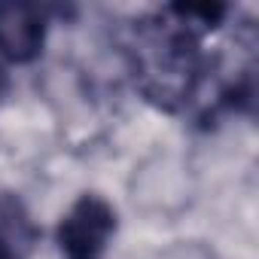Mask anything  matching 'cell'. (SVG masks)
Instances as JSON below:
<instances>
[{
    "mask_svg": "<svg viewBox=\"0 0 259 259\" xmlns=\"http://www.w3.org/2000/svg\"><path fill=\"white\" fill-rule=\"evenodd\" d=\"M229 16L226 4H171L138 19L128 40L135 85L162 110H180L198 98L213 70L201 31H213Z\"/></svg>",
    "mask_w": 259,
    "mask_h": 259,
    "instance_id": "1",
    "label": "cell"
},
{
    "mask_svg": "<svg viewBox=\"0 0 259 259\" xmlns=\"http://www.w3.org/2000/svg\"><path fill=\"white\" fill-rule=\"evenodd\" d=\"M116 235V210L107 198L85 192L58 223V250L64 259H104Z\"/></svg>",
    "mask_w": 259,
    "mask_h": 259,
    "instance_id": "2",
    "label": "cell"
},
{
    "mask_svg": "<svg viewBox=\"0 0 259 259\" xmlns=\"http://www.w3.org/2000/svg\"><path fill=\"white\" fill-rule=\"evenodd\" d=\"M46 10L34 4H0V55L13 64H31L46 43Z\"/></svg>",
    "mask_w": 259,
    "mask_h": 259,
    "instance_id": "3",
    "label": "cell"
},
{
    "mask_svg": "<svg viewBox=\"0 0 259 259\" xmlns=\"http://www.w3.org/2000/svg\"><path fill=\"white\" fill-rule=\"evenodd\" d=\"M37 238L40 229L34 226L25 201L10 189H0V259H28Z\"/></svg>",
    "mask_w": 259,
    "mask_h": 259,
    "instance_id": "4",
    "label": "cell"
},
{
    "mask_svg": "<svg viewBox=\"0 0 259 259\" xmlns=\"http://www.w3.org/2000/svg\"><path fill=\"white\" fill-rule=\"evenodd\" d=\"M4 92H7V70L0 67V98H4Z\"/></svg>",
    "mask_w": 259,
    "mask_h": 259,
    "instance_id": "5",
    "label": "cell"
}]
</instances>
